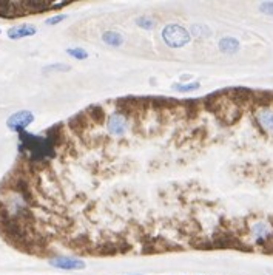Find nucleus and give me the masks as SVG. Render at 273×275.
Segmentation results:
<instances>
[{
    "label": "nucleus",
    "instance_id": "f257e3e1",
    "mask_svg": "<svg viewBox=\"0 0 273 275\" xmlns=\"http://www.w3.org/2000/svg\"><path fill=\"white\" fill-rule=\"evenodd\" d=\"M117 110L120 115L125 118H136L141 119L145 116L148 108V98H136V96H125L116 101Z\"/></svg>",
    "mask_w": 273,
    "mask_h": 275
},
{
    "label": "nucleus",
    "instance_id": "f03ea898",
    "mask_svg": "<svg viewBox=\"0 0 273 275\" xmlns=\"http://www.w3.org/2000/svg\"><path fill=\"white\" fill-rule=\"evenodd\" d=\"M162 39L170 48H182L190 42V31L181 25L170 23L162 30Z\"/></svg>",
    "mask_w": 273,
    "mask_h": 275
},
{
    "label": "nucleus",
    "instance_id": "7ed1b4c3",
    "mask_svg": "<svg viewBox=\"0 0 273 275\" xmlns=\"http://www.w3.org/2000/svg\"><path fill=\"white\" fill-rule=\"evenodd\" d=\"M225 98L239 108H245L252 105L253 101V91L250 88H245V87H235V88H228L224 91Z\"/></svg>",
    "mask_w": 273,
    "mask_h": 275
},
{
    "label": "nucleus",
    "instance_id": "20e7f679",
    "mask_svg": "<svg viewBox=\"0 0 273 275\" xmlns=\"http://www.w3.org/2000/svg\"><path fill=\"white\" fill-rule=\"evenodd\" d=\"M48 263L60 271H82L85 269L87 265L84 260L74 258V257H66V255H56L48 260Z\"/></svg>",
    "mask_w": 273,
    "mask_h": 275
},
{
    "label": "nucleus",
    "instance_id": "39448f33",
    "mask_svg": "<svg viewBox=\"0 0 273 275\" xmlns=\"http://www.w3.org/2000/svg\"><path fill=\"white\" fill-rule=\"evenodd\" d=\"M34 122V115L28 110H20V112L11 115L6 121V127L12 132H23L26 127H30Z\"/></svg>",
    "mask_w": 273,
    "mask_h": 275
},
{
    "label": "nucleus",
    "instance_id": "423d86ee",
    "mask_svg": "<svg viewBox=\"0 0 273 275\" xmlns=\"http://www.w3.org/2000/svg\"><path fill=\"white\" fill-rule=\"evenodd\" d=\"M127 129H128V119L124 115H120L119 112L107 118V130L110 135L120 138L127 133Z\"/></svg>",
    "mask_w": 273,
    "mask_h": 275
},
{
    "label": "nucleus",
    "instance_id": "0eeeda50",
    "mask_svg": "<svg viewBox=\"0 0 273 275\" xmlns=\"http://www.w3.org/2000/svg\"><path fill=\"white\" fill-rule=\"evenodd\" d=\"M90 127H91V122L85 112H80L68 119V129L79 136H84L90 130Z\"/></svg>",
    "mask_w": 273,
    "mask_h": 275
},
{
    "label": "nucleus",
    "instance_id": "6e6552de",
    "mask_svg": "<svg viewBox=\"0 0 273 275\" xmlns=\"http://www.w3.org/2000/svg\"><path fill=\"white\" fill-rule=\"evenodd\" d=\"M225 102V94L224 91H216V93H212L209 96H206L202 101V107L207 110V112L213 113V115H218L219 113V110L222 108Z\"/></svg>",
    "mask_w": 273,
    "mask_h": 275
},
{
    "label": "nucleus",
    "instance_id": "1a4fd4ad",
    "mask_svg": "<svg viewBox=\"0 0 273 275\" xmlns=\"http://www.w3.org/2000/svg\"><path fill=\"white\" fill-rule=\"evenodd\" d=\"M25 14L26 12L22 6V2H0V17L2 19H16Z\"/></svg>",
    "mask_w": 273,
    "mask_h": 275
},
{
    "label": "nucleus",
    "instance_id": "9d476101",
    "mask_svg": "<svg viewBox=\"0 0 273 275\" xmlns=\"http://www.w3.org/2000/svg\"><path fill=\"white\" fill-rule=\"evenodd\" d=\"M250 232H252V235H253V238H255V241H256L258 244H264V243L272 237L273 227H270V226H269L267 223H264V221H259V223H256V224L252 226Z\"/></svg>",
    "mask_w": 273,
    "mask_h": 275
},
{
    "label": "nucleus",
    "instance_id": "9b49d317",
    "mask_svg": "<svg viewBox=\"0 0 273 275\" xmlns=\"http://www.w3.org/2000/svg\"><path fill=\"white\" fill-rule=\"evenodd\" d=\"M37 33V28L31 23H22V25H17V26H12V28L8 30V37L11 40H19V39H23V37H30V36H34Z\"/></svg>",
    "mask_w": 273,
    "mask_h": 275
},
{
    "label": "nucleus",
    "instance_id": "f8f14e48",
    "mask_svg": "<svg viewBox=\"0 0 273 275\" xmlns=\"http://www.w3.org/2000/svg\"><path fill=\"white\" fill-rule=\"evenodd\" d=\"M84 112L87 113L91 126H102L104 121L107 119V113L102 105H90L84 110Z\"/></svg>",
    "mask_w": 273,
    "mask_h": 275
},
{
    "label": "nucleus",
    "instance_id": "ddd939ff",
    "mask_svg": "<svg viewBox=\"0 0 273 275\" xmlns=\"http://www.w3.org/2000/svg\"><path fill=\"white\" fill-rule=\"evenodd\" d=\"M273 104V93L272 91H253L252 105L258 108H269Z\"/></svg>",
    "mask_w": 273,
    "mask_h": 275
},
{
    "label": "nucleus",
    "instance_id": "4468645a",
    "mask_svg": "<svg viewBox=\"0 0 273 275\" xmlns=\"http://www.w3.org/2000/svg\"><path fill=\"white\" fill-rule=\"evenodd\" d=\"M256 119L264 130L273 132V110L270 108H263L256 113Z\"/></svg>",
    "mask_w": 273,
    "mask_h": 275
},
{
    "label": "nucleus",
    "instance_id": "2eb2a0df",
    "mask_svg": "<svg viewBox=\"0 0 273 275\" xmlns=\"http://www.w3.org/2000/svg\"><path fill=\"white\" fill-rule=\"evenodd\" d=\"M181 107L184 108V112H185V116H187V118L195 119V118L199 115V110L202 108V101L188 99V101L181 102Z\"/></svg>",
    "mask_w": 273,
    "mask_h": 275
},
{
    "label": "nucleus",
    "instance_id": "dca6fc26",
    "mask_svg": "<svg viewBox=\"0 0 273 275\" xmlns=\"http://www.w3.org/2000/svg\"><path fill=\"white\" fill-rule=\"evenodd\" d=\"M239 48H241L239 40L235 37H224L219 40V50L224 54H235L239 51Z\"/></svg>",
    "mask_w": 273,
    "mask_h": 275
},
{
    "label": "nucleus",
    "instance_id": "f3484780",
    "mask_svg": "<svg viewBox=\"0 0 273 275\" xmlns=\"http://www.w3.org/2000/svg\"><path fill=\"white\" fill-rule=\"evenodd\" d=\"M102 40L110 47H120L124 44V37H122L120 33L114 31V30H108L102 34Z\"/></svg>",
    "mask_w": 273,
    "mask_h": 275
},
{
    "label": "nucleus",
    "instance_id": "a211bd4d",
    "mask_svg": "<svg viewBox=\"0 0 273 275\" xmlns=\"http://www.w3.org/2000/svg\"><path fill=\"white\" fill-rule=\"evenodd\" d=\"M66 54H68V56H71L73 59H77V61H85V59H88V51L84 50V48H79V47H76V48H68V50H66Z\"/></svg>",
    "mask_w": 273,
    "mask_h": 275
},
{
    "label": "nucleus",
    "instance_id": "6ab92c4d",
    "mask_svg": "<svg viewBox=\"0 0 273 275\" xmlns=\"http://www.w3.org/2000/svg\"><path fill=\"white\" fill-rule=\"evenodd\" d=\"M70 65H66V64H53V65H48L44 68V73L48 74V73H66V71H70Z\"/></svg>",
    "mask_w": 273,
    "mask_h": 275
},
{
    "label": "nucleus",
    "instance_id": "aec40b11",
    "mask_svg": "<svg viewBox=\"0 0 273 275\" xmlns=\"http://www.w3.org/2000/svg\"><path fill=\"white\" fill-rule=\"evenodd\" d=\"M199 82H192V84H173V90L179 93H188V91H196L199 90Z\"/></svg>",
    "mask_w": 273,
    "mask_h": 275
},
{
    "label": "nucleus",
    "instance_id": "412c9836",
    "mask_svg": "<svg viewBox=\"0 0 273 275\" xmlns=\"http://www.w3.org/2000/svg\"><path fill=\"white\" fill-rule=\"evenodd\" d=\"M136 25L141 26V28H144V30H147V31H150L156 26V22L153 19H150V17H139V19H136Z\"/></svg>",
    "mask_w": 273,
    "mask_h": 275
},
{
    "label": "nucleus",
    "instance_id": "4be33fe9",
    "mask_svg": "<svg viewBox=\"0 0 273 275\" xmlns=\"http://www.w3.org/2000/svg\"><path fill=\"white\" fill-rule=\"evenodd\" d=\"M192 31L196 37H209L210 36V30L206 28V26H201V25H195L192 26Z\"/></svg>",
    "mask_w": 273,
    "mask_h": 275
},
{
    "label": "nucleus",
    "instance_id": "5701e85b",
    "mask_svg": "<svg viewBox=\"0 0 273 275\" xmlns=\"http://www.w3.org/2000/svg\"><path fill=\"white\" fill-rule=\"evenodd\" d=\"M259 9H261V12H264V14H267V16H273V2H264V3H261Z\"/></svg>",
    "mask_w": 273,
    "mask_h": 275
},
{
    "label": "nucleus",
    "instance_id": "b1692460",
    "mask_svg": "<svg viewBox=\"0 0 273 275\" xmlns=\"http://www.w3.org/2000/svg\"><path fill=\"white\" fill-rule=\"evenodd\" d=\"M63 19H66V16H63V14H59V16H54V17H50V19H47V20H45V23H47V25H57V23H60Z\"/></svg>",
    "mask_w": 273,
    "mask_h": 275
},
{
    "label": "nucleus",
    "instance_id": "393cba45",
    "mask_svg": "<svg viewBox=\"0 0 273 275\" xmlns=\"http://www.w3.org/2000/svg\"><path fill=\"white\" fill-rule=\"evenodd\" d=\"M0 33H2V31H0Z\"/></svg>",
    "mask_w": 273,
    "mask_h": 275
}]
</instances>
